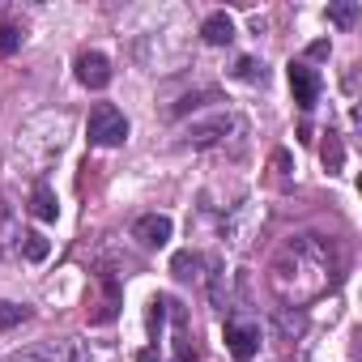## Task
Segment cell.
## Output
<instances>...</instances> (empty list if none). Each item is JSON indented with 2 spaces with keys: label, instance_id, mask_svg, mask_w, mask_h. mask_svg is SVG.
Masks as SVG:
<instances>
[{
  "label": "cell",
  "instance_id": "8992f818",
  "mask_svg": "<svg viewBox=\"0 0 362 362\" xmlns=\"http://www.w3.org/2000/svg\"><path fill=\"white\" fill-rule=\"evenodd\" d=\"M226 345L235 362H252L260 354V328L256 324H226Z\"/></svg>",
  "mask_w": 362,
  "mask_h": 362
},
{
  "label": "cell",
  "instance_id": "ffe728a7",
  "mask_svg": "<svg viewBox=\"0 0 362 362\" xmlns=\"http://www.w3.org/2000/svg\"><path fill=\"white\" fill-rule=\"evenodd\" d=\"M307 56H311V60H324V56H328V39H320V43H311V47H307Z\"/></svg>",
  "mask_w": 362,
  "mask_h": 362
},
{
  "label": "cell",
  "instance_id": "9a60e30c",
  "mask_svg": "<svg viewBox=\"0 0 362 362\" xmlns=\"http://www.w3.org/2000/svg\"><path fill=\"white\" fill-rule=\"evenodd\" d=\"M277 328H281L286 337H298V332L307 328V315L294 311V307H277Z\"/></svg>",
  "mask_w": 362,
  "mask_h": 362
},
{
  "label": "cell",
  "instance_id": "4fadbf2b",
  "mask_svg": "<svg viewBox=\"0 0 362 362\" xmlns=\"http://www.w3.org/2000/svg\"><path fill=\"white\" fill-rule=\"evenodd\" d=\"M47 252H52V243H47V235H39V230H30V235H22V256L26 260H47Z\"/></svg>",
  "mask_w": 362,
  "mask_h": 362
},
{
  "label": "cell",
  "instance_id": "2e32d148",
  "mask_svg": "<svg viewBox=\"0 0 362 362\" xmlns=\"http://www.w3.org/2000/svg\"><path fill=\"white\" fill-rule=\"evenodd\" d=\"M26 315H30V311L18 307V303H0V332H5V328H18Z\"/></svg>",
  "mask_w": 362,
  "mask_h": 362
},
{
  "label": "cell",
  "instance_id": "30bf717a",
  "mask_svg": "<svg viewBox=\"0 0 362 362\" xmlns=\"http://www.w3.org/2000/svg\"><path fill=\"white\" fill-rule=\"evenodd\" d=\"M201 269H205V260H201L197 252H179V256L170 260V273H175L179 281H192V277H201Z\"/></svg>",
  "mask_w": 362,
  "mask_h": 362
},
{
  "label": "cell",
  "instance_id": "3957f363",
  "mask_svg": "<svg viewBox=\"0 0 362 362\" xmlns=\"http://www.w3.org/2000/svg\"><path fill=\"white\" fill-rule=\"evenodd\" d=\"M290 90H294V103H298L303 111H311V107L320 103V90H324V81H320V73H315L311 64L294 60V64H290Z\"/></svg>",
  "mask_w": 362,
  "mask_h": 362
},
{
  "label": "cell",
  "instance_id": "ba28073f",
  "mask_svg": "<svg viewBox=\"0 0 362 362\" xmlns=\"http://www.w3.org/2000/svg\"><path fill=\"white\" fill-rule=\"evenodd\" d=\"M30 214L39 218V222H56L60 218V205H56V192H52V184H35V192H30Z\"/></svg>",
  "mask_w": 362,
  "mask_h": 362
},
{
  "label": "cell",
  "instance_id": "52a82bcc",
  "mask_svg": "<svg viewBox=\"0 0 362 362\" xmlns=\"http://www.w3.org/2000/svg\"><path fill=\"white\" fill-rule=\"evenodd\" d=\"M235 128H243V124L230 119V115H214V119H205V124H192V128H188V141H192V145H222V136L235 132Z\"/></svg>",
  "mask_w": 362,
  "mask_h": 362
},
{
  "label": "cell",
  "instance_id": "5bb4252c",
  "mask_svg": "<svg viewBox=\"0 0 362 362\" xmlns=\"http://www.w3.org/2000/svg\"><path fill=\"white\" fill-rule=\"evenodd\" d=\"M166 315H170V298L162 294V298H153V303H149V320H145V324H149V337H153V345H158V337H162V324H166Z\"/></svg>",
  "mask_w": 362,
  "mask_h": 362
},
{
  "label": "cell",
  "instance_id": "e0dca14e",
  "mask_svg": "<svg viewBox=\"0 0 362 362\" xmlns=\"http://www.w3.org/2000/svg\"><path fill=\"white\" fill-rule=\"evenodd\" d=\"M18 47H22V30L5 22V26H0V56H13Z\"/></svg>",
  "mask_w": 362,
  "mask_h": 362
},
{
  "label": "cell",
  "instance_id": "6da1fadb",
  "mask_svg": "<svg viewBox=\"0 0 362 362\" xmlns=\"http://www.w3.org/2000/svg\"><path fill=\"white\" fill-rule=\"evenodd\" d=\"M0 362H90V349H86V341L64 337V341H43L35 349L9 354V358H0Z\"/></svg>",
  "mask_w": 362,
  "mask_h": 362
},
{
  "label": "cell",
  "instance_id": "277c9868",
  "mask_svg": "<svg viewBox=\"0 0 362 362\" xmlns=\"http://www.w3.org/2000/svg\"><path fill=\"white\" fill-rule=\"evenodd\" d=\"M170 218L166 214H141L136 222H132V239L141 243V247H166L170 243Z\"/></svg>",
  "mask_w": 362,
  "mask_h": 362
},
{
  "label": "cell",
  "instance_id": "9c48e42d",
  "mask_svg": "<svg viewBox=\"0 0 362 362\" xmlns=\"http://www.w3.org/2000/svg\"><path fill=\"white\" fill-rule=\"evenodd\" d=\"M201 39H205L209 47H226V43L235 39V22H230L226 13H214V18H205V26H201Z\"/></svg>",
  "mask_w": 362,
  "mask_h": 362
},
{
  "label": "cell",
  "instance_id": "7c38bea8",
  "mask_svg": "<svg viewBox=\"0 0 362 362\" xmlns=\"http://www.w3.org/2000/svg\"><path fill=\"white\" fill-rule=\"evenodd\" d=\"M320 158H324V166H328V170H341V166H345V145H341V136H337V132H328V136H324Z\"/></svg>",
  "mask_w": 362,
  "mask_h": 362
},
{
  "label": "cell",
  "instance_id": "44dd1931",
  "mask_svg": "<svg viewBox=\"0 0 362 362\" xmlns=\"http://www.w3.org/2000/svg\"><path fill=\"white\" fill-rule=\"evenodd\" d=\"M136 362H162V358H158V349L149 345V349H141V354H136Z\"/></svg>",
  "mask_w": 362,
  "mask_h": 362
},
{
  "label": "cell",
  "instance_id": "5b68a950",
  "mask_svg": "<svg viewBox=\"0 0 362 362\" xmlns=\"http://www.w3.org/2000/svg\"><path fill=\"white\" fill-rule=\"evenodd\" d=\"M77 81L86 90H107L111 86V60L103 52H81L77 56Z\"/></svg>",
  "mask_w": 362,
  "mask_h": 362
},
{
  "label": "cell",
  "instance_id": "ac0fdd59",
  "mask_svg": "<svg viewBox=\"0 0 362 362\" xmlns=\"http://www.w3.org/2000/svg\"><path fill=\"white\" fill-rule=\"evenodd\" d=\"M358 13H362V5H332V9H328V22H337V26H354Z\"/></svg>",
  "mask_w": 362,
  "mask_h": 362
},
{
  "label": "cell",
  "instance_id": "7a4b0ae2",
  "mask_svg": "<svg viewBox=\"0 0 362 362\" xmlns=\"http://www.w3.org/2000/svg\"><path fill=\"white\" fill-rule=\"evenodd\" d=\"M86 136H90L94 145H103V149L124 145V136H128V119H124V111H119V107H111V103H98V107L90 111Z\"/></svg>",
  "mask_w": 362,
  "mask_h": 362
},
{
  "label": "cell",
  "instance_id": "d6986e66",
  "mask_svg": "<svg viewBox=\"0 0 362 362\" xmlns=\"http://www.w3.org/2000/svg\"><path fill=\"white\" fill-rule=\"evenodd\" d=\"M235 77H243V81H264V64H256V60H239V64H235Z\"/></svg>",
  "mask_w": 362,
  "mask_h": 362
},
{
  "label": "cell",
  "instance_id": "8fae6325",
  "mask_svg": "<svg viewBox=\"0 0 362 362\" xmlns=\"http://www.w3.org/2000/svg\"><path fill=\"white\" fill-rule=\"evenodd\" d=\"M103 290H107V303H103V311H94V324H107V320H115V311H119V281L107 273L103 277Z\"/></svg>",
  "mask_w": 362,
  "mask_h": 362
}]
</instances>
